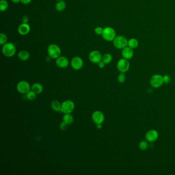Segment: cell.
Instances as JSON below:
<instances>
[{"label": "cell", "mask_w": 175, "mask_h": 175, "mask_svg": "<svg viewBox=\"0 0 175 175\" xmlns=\"http://www.w3.org/2000/svg\"><path fill=\"white\" fill-rule=\"evenodd\" d=\"M62 104L58 100H54L51 103V107L54 111H60L61 109Z\"/></svg>", "instance_id": "obj_19"}, {"label": "cell", "mask_w": 175, "mask_h": 175, "mask_svg": "<svg viewBox=\"0 0 175 175\" xmlns=\"http://www.w3.org/2000/svg\"><path fill=\"white\" fill-rule=\"evenodd\" d=\"M28 21V17L26 16H24L23 17V18H22V22H23V23H27Z\"/></svg>", "instance_id": "obj_33"}, {"label": "cell", "mask_w": 175, "mask_h": 175, "mask_svg": "<svg viewBox=\"0 0 175 175\" xmlns=\"http://www.w3.org/2000/svg\"><path fill=\"white\" fill-rule=\"evenodd\" d=\"M92 120L94 123L96 124H102L104 122L105 120L103 113L99 111H94L92 114Z\"/></svg>", "instance_id": "obj_11"}, {"label": "cell", "mask_w": 175, "mask_h": 175, "mask_svg": "<svg viewBox=\"0 0 175 175\" xmlns=\"http://www.w3.org/2000/svg\"><path fill=\"white\" fill-rule=\"evenodd\" d=\"M63 121L67 124H71L73 122V117L71 114H65L63 117Z\"/></svg>", "instance_id": "obj_21"}, {"label": "cell", "mask_w": 175, "mask_h": 175, "mask_svg": "<svg viewBox=\"0 0 175 175\" xmlns=\"http://www.w3.org/2000/svg\"><path fill=\"white\" fill-rule=\"evenodd\" d=\"M71 65L73 69L78 71L81 69L83 66V61L80 56H75L71 59Z\"/></svg>", "instance_id": "obj_10"}, {"label": "cell", "mask_w": 175, "mask_h": 175, "mask_svg": "<svg viewBox=\"0 0 175 175\" xmlns=\"http://www.w3.org/2000/svg\"><path fill=\"white\" fill-rule=\"evenodd\" d=\"M101 36L104 40L107 42H111L116 37V32L112 27H105L103 28Z\"/></svg>", "instance_id": "obj_2"}, {"label": "cell", "mask_w": 175, "mask_h": 175, "mask_svg": "<svg viewBox=\"0 0 175 175\" xmlns=\"http://www.w3.org/2000/svg\"><path fill=\"white\" fill-rule=\"evenodd\" d=\"M163 81L165 83H169L171 80V78L168 75H165L163 77Z\"/></svg>", "instance_id": "obj_30"}, {"label": "cell", "mask_w": 175, "mask_h": 175, "mask_svg": "<svg viewBox=\"0 0 175 175\" xmlns=\"http://www.w3.org/2000/svg\"><path fill=\"white\" fill-rule=\"evenodd\" d=\"M31 90L33 92H35L37 95L42 93L43 90V86L42 84L39 83H36L33 84L31 86Z\"/></svg>", "instance_id": "obj_16"}, {"label": "cell", "mask_w": 175, "mask_h": 175, "mask_svg": "<svg viewBox=\"0 0 175 175\" xmlns=\"http://www.w3.org/2000/svg\"><path fill=\"white\" fill-rule=\"evenodd\" d=\"M139 46V42L135 38H131L128 40V46L132 49H135Z\"/></svg>", "instance_id": "obj_20"}, {"label": "cell", "mask_w": 175, "mask_h": 175, "mask_svg": "<svg viewBox=\"0 0 175 175\" xmlns=\"http://www.w3.org/2000/svg\"><path fill=\"white\" fill-rule=\"evenodd\" d=\"M32 0H20V2L24 5L29 4Z\"/></svg>", "instance_id": "obj_32"}, {"label": "cell", "mask_w": 175, "mask_h": 175, "mask_svg": "<svg viewBox=\"0 0 175 175\" xmlns=\"http://www.w3.org/2000/svg\"><path fill=\"white\" fill-rule=\"evenodd\" d=\"M47 54L48 56H49L50 58L56 59L61 56V49L57 44H50L47 48Z\"/></svg>", "instance_id": "obj_3"}, {"label": "cell", "mask_w": 175, "mask_h": 175, "mask_svg": "<svg viewBox=\"0 0 175 175\" xmlns=\"http://www.w3.org/2000/svg\"><path fill=\"white\" fill-rule=\"evenodd\" d=\"M11 1L13 3H18L20 2V0H11Z\"/></svg>", "instance_id": "obj_35"}, {"label": "cell", "mask_w": 175, "mask_h": 175, "mask_svg": "<svg viewBox=\"0 0 175 175\" xmlns=\"http://www.w3.org/2000/svg\"><path fill=\"white\" fill-rule=\"evenodd\" d=\"M56 1H63V0H56Z\"/></svg>", "instance_id": "obj_36"}, {"label": "cell", "mask_w": 175, "mask_h": 175, "mask_svg": "<svg viewBox=\"0 0 175 175\" xmlns=\"http://www.w3.org/2000/svg\"><path fill=\"white\" fill-rule=\"evenodd\" d=\"M102 56L101 53L98 50H94L90 52L88 55V59L91 62L98 64L102 61Z\"/></svg>", "instance_id": "obj_9"}, {"label": "cell", "mask_w": 175, "mask_h": 175, "mask_svg": "<svg viewBox=\"0 0 175 175\" xmlns=\"http://www.w3.org/2000/svg\"><path fill=\"white\" fill-rule=\"evenodd\" d=\"M121 55L123 58L125 59L126 60H128L131 59L133 56V49L130 48L127 46V47L123 48V49H122Z\"/></svg>", "instance_id": "obj_15"}, {"label": "cell", "mask_w": 175, "mask_h": 175, "mask_svg": "<svg viewBox=\"0 0 175 175\" xmlns=\"http://www.w3.org/2000/svg\"><path fill=\"white\" fill-rule=\"evenodd\" d=\"M66 7V4L64 0L57 1V3L55 5V8L57 11L62 12L65 10Z\"/></svg>", "instance_id": "obj_18"}, {"label": "cell", "mask_w": 175, "mask_h": 175, "mask_svg": "<svg viewBox=\"0 0 175 175\" xmlns=\"http://www.w3.org/2000/svg\"><path fill=\"white\" fill-rule=\"evenodd\" d=\"M164 83L163 78L160 75H155L152 76L150 80V85L154 88H159Z\"/></svg>", "instance_id": "obj_8"}, {"label": "cell", "mask_w": 175, "mask_h": 175, "mask_svg": "<svg viewBox=\"0 0 175 175\" xmlns=\"http://www.w3.org/2000/svg\"><path fill=\"white\" fill-rule=\"evenodd\" d=\"M126 80V76L124 73H120L118 76V80L120 83H124Z\"/></svg>", "instance_id": "obj_27"}, {"label": "cell", "mask_w": 175, "mask_h": 175, "mask_svg": "<svg viewBox=\"0 0 175 175\" xmlns=\"http://www.w3.org/2000/svg\"><path fill=\"white\" fill-rule=\"evenodd\" d=\"M130 66L128 60L122 58L120 59L117 64V68L120 73H125L128 71Z\"/></svg>", "instance_id": "obj_7"}, {"label": "cell", "mask_w": 175, "mask_h": 175, "mask_svg": "<svg viewBox=\"0 0 175 175\" xmlns=\"http://www.w3.org/2000/svg\"><path fill=\"white\" fill-rule=\"evenodd\" d=\"M16 47L15 44L11 42H7L3 45L2 47V52L4 56L11 58L16 53Z\"/></svg>", "instance_id": "obj_1"}, {"label": "cell", "mask_w": 175, "mask_h": 175, "mask_svg": "<svg viewBox=\"0 0 175 175\" xmlns=\"http://www.w3.org/2000/svg\"><path fill=\"white\" fill-rule=\"evenodd\" d=\"M8 38L7 36L4 33H0V45L3 46L7 43Z\"/></svg>", "instance_id": "obj_25"}, {"label": "cell", "mask_w": 175, "mask_h": 175, "mask_svg": "<svg viewBox=\"0 0 175 175\" xmlns=\"http://www.w3.org/2000/svg\"><path fill=\"white\" fill-rule=\"evenodd\" d=\"M18 56L20 60L22 61H26L29 59L30 54L27 50H21V52H19V54H18Z\"/></svg>", "instance_id": "obj_17"}, {"label": "cell", "mask_w": 175, "mask_h": 175, "mask_svg": "<svg viewBox=\"0 0 175 175\" xmlns=\"http://www.w3.org/2000/svg\"><path fill=\"white\" fill-rule=\"evenodd\" d=\"M96 127L99 129L102 128V124H96Z\"/></svg>", "instance_id": "obj_34"}, {"label": "cell", "mask_w": 175, "mask_h": 175, "mask_svg": "<svg viewBox=\"0 0 175 175\" xmlns=\"http://www.w3.org/2000/svg\"><path fill=\"white\" fill-rule=\"evenodd\" d=\"M68 125V124H67L66 123H65V122L63 121L60 124V128L62 131H65V130L67 129Z\"/></svg>", "instance_id": "obj_29"}, {"label": "cell", "mask_w": 175, "mask_h": 175, "mask_svg": "<svg viewBox=\"0 0 175 175\" xmlns=\"http://www.w3.org/2000/svg\"><path fill=\"white\" fill-rule=\"evenodd\" d=\"M159 133L156 130H150L146 133L145 139L149 142H154L158 139Z\"/></svg>", "instance_id": "obj_13"}, {"label": "cell", "mask_w": 175, "mask_h": 175, "mask_svg": "<svg viewBox=\"0 0 175 175\" xmlns=\"http://www.w3.org/2000/svg\"><path fill=\"white\" fill-rule=\"evenodd\" d=\"M102 60L106 64H109L113 60V56L112 55L107 53L104 54L103 56H102Z\"/></svg>", "instance_id": "obj_22"}, {"label": "cell", "mask_w": 175, "mask_h": 175, "mask_svg": "<svg viewBox=\"0 0 175 175\" xmlns=\"http://www.w3.org/2000/svg\"><path fill=\"white\" fill-rule=\"evenodd\" d=\"M30 27L28 23H22L21 24L19 25L18 28V33L22 36H25L28 34L30 32Z\"/></svg>", "instance_id": "obj_14"}, {"label": "cell", "mask_w": 175, "mask_h": 175, "mask_svg": "<svg viewBox=\"0 0 175 175\" xmlns=\"http://www.w3.org/2000/svg\"><path fill=\"white\" fill-rule=\"evenodd\" d=\"M8 3L6 0H0V11L2 12L5 11L8 8Z\"/></svg>", "instance_id": "obj_23"}, {"label": "cell", "mask_w": 175, "mask_h": 175, "mask_svg": "<svg viewBox=\"0 0 175 175\" xmlns=\"http://www.w3.org/2000/svg\"><path fill=\"white\" fill-rule=\"evenodd\" d=\"M106 64L103 61H101L100 62L98 63V66L100 68H103L105 66Z\"/></svg>", "instance_id": "obj_31"}, {"label": "cell", "mask_w": 175, "mask_h": 175, "mask_svg": "<svg viewBox=\"0 0 175 175\" xmlns=\"http://www.w3.org/2000/svg\"><path fill=\"white\" fill-rule=\"evenodd\" d=\"M103 30V28L101 27H97L94 30L95 32L97 35H102Z\"/></svg>", "instance_id": "obj_28"}, {"label": "cell", "mask_w": 175, "mask_h": 175, "mask_svg": "<svg viewBox=\"0 0 175 175\" xmlns=\"http://www.w3.org/2000/svg\"><path fill=\"white\" fill-rule=\"evenodd\" d=\"M113 42L115 48L119 49H123L128 46V40L123 36H116Z\"/></svg>", "instance_id": "obj_4"}, {"label": "cell", "mask_w": 175, "mask_h": 175, "mask_svg": "<svg viewBox=\"0 0 175 175\" xmlns=\"http://www.w3.org/2000/svg\"><path fill=\"white\" fill-rule=\"evenodd\" d=\"M148 143L146 141H142L139 144V147L141 150H145L148 148Z\"/></svg>", "instance_id": "obj_26"}, {"label": "cell", "mask_w": 175, "mask_h": 175, "mask_svg": "<svg viewBox=\"0 0 175 175\" xmlns=\"http://www.w3.org/2000/svg\"><path fill=\"white\" fill-rule=\"evenodd\" d=\"M17 90L21 94H27L31 90V86L28 82L23 80L17 84Z\"/></svg>", "instance_id": "obj_6"}, {"label": "cell", "mask_w": 175, "mask_h": 175, "mask_svg": "<svg viewBox=\"0 0 175 175\" xmlns=\"http://www.w3.org/2000/svg\"><path fill=\"white\" fill-rule=\"evenodd\" d=\"M75 104L71 100H67L62 103L61 111L64 114H71L75 109Z\"/></svg>", "instance_id": "obj_5"}, {"label": "cell", "mask_w": 175, "mask_h": 175, "mask_svg": "<svg viewBox=\"0 0 175 175\" xmlns=\"http://www.w3.org/2000/svg\"><path fill=\"white\" fill-rule=\"evenodd\" d=\"M56 64L59 68H65L68 66L69 61L66 56H60L56 59Z\"/></svg>", "instance_id": "obj_12"}, {"label": "cell", "mask_w": 175, "mask_h": 175, "mask_svg": "<svg viewBox=\"0 0 175 175\" xmlns=\"http://www.w3.org/2000/svg\"><path fill=\"white\" fill-rule=\"evenodd\" d=\"M26 97H27L28 100L32 101H33L36 99V97H37V94L35 92H33V91L30 90L26 94Z\"/></svg>", "instance_id": "obj_24"}]
</instances>
